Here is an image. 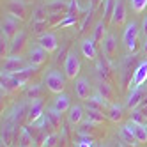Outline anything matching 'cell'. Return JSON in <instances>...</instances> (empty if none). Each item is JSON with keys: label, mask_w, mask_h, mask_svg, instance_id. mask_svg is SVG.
Returning a JSON list of instances; mask_svg holds the SVG:
<instances>
[{"label": "cell", "mask_w": 147, "mask_h": 147, "mask_svg": "<svg viewBox=\"0 0 147 147\" xmlns=\"http://www.w3.org/2000/svg\"><path fill=\"white\" fill-rule=\"evenodd\" d=\"M138 34H140V28L136 22H129L126 25L124 34H122V43L129 53H135L136 48H138Z\"/></svg>", "instance_id": "6da1fadb"}, {"label": "cell", "mask_w": 147, "mask_h": 147, "mask_svg": "<svg viewBox=\"0 0 147 147\" xmlns=\"http://www.w3.org/2000/svg\"><path fill=\"white\" fill-rule=\"evenodd\" d=\"M66 75H62V73L59 69H51L48 71V75L45 76V85L50 92H53V94H60L62 90H64L66 87Z\"/></svg>", "instance_id": "7a4b0ae2"}, {"label": "cell", "mask_w": 147, "mask_h": 147, "mask_svg": "<svg viewBox=\"0 0 147 147\" xmlns=\"http://www.w3.org/2000/svg\"><path fill=\"white\" fill-rule=\"evenodd\" d=\"M80 69H82V64H80V59L76 55V51H69L66 55V60H64V75L69 80H75L80 75Z\"/></svg>", "instance_id": "3957f363"}, {"label": "cell", "mask_w": 147, "mask_h": 147, "mask_svg": "<svg viewBox=\"0 0 147 147\" xmlns=\"http://www.w3.org/2000/svg\"><path fill=\"white\" fill-rule=\"evenodd\" d=\"M147 82V59L138 62L135 66V71H133V78H131V83H129V89H142Z\"/></svg>", "instance_id": "277c9868"}, {"label": "cell", "mask_w": 147, "mask_h": 147, "mask_svg": "<svg viewBox=\"0 0 147 147\" xmlns=\"http://www.w3.org/2000/svg\"><path fill=\"white\" fill-rule=\"evenodd\" d=\"M20 25H22V20L7 13L2 20V34L7 37H14L20 32Z\"/></svg>", "instance_id": "5b68a950"}, {"label": "cell", "mask_w": 147, "mask_h": 147, "mask_svg": "<svg viewBox=\"0 0 147 147\" xmlns=\"http://www.w3.org/2000/svg\"><path fill=\"white\" fill-rule=\"evenodd\" d=\"M117 37L113 34H107L105 39L101 41V50H103V55L107 60H113L115 55H117Z\"/></svg>", "instance_id": "8992f818"}, {"label": "cell", "mask_w": 147, "mask_h": 147, "mask_svg": "<svg viewBox=\"0 0 147 147\" xmlns=\"http://www.w3.org/2000/svg\"><path fill=\"white\" fill-rule=\"evenodd\" d=\"M126 18H128V11H126V5L122 0H115V5H113V13L110 18V23L112 27H121L126 23Z\"/></svg>", "instance_id": "52a82bcc"}, {"label": "cell", "mask_w": 147, "mask_h": 147, "mask_svg": "<svg viewBox=\"0 0 147 147\" xmlns=\"http://www.w3.org/2000/svg\"><path fill=\"white\" fill-rule=\"evenodd\" d=\"M46 60H48V51L45 48H41L39 45L32 46V48L28 50V64L39 67V66H43Z\"/></svg>", "instance_id": "ba28073f"}, {"label": "cell", "mask_w": 147, "mask_h": 147, "mask_svg": "<svg viewBox=\"0 0 147 147\" xmlns=\"http://www.w3.org/2000/svg\"><path fill=\"white\" fill-rule=\"evenodd\" d=\"M124 126L133 133V136L136 138L138 144H145L147 142V126L145 124H138V122H135V121L129 119V122H126Z\"/></svg>", "instance_id": "9c48e42d"}, {"label": "cell", "mask_w": 147, "mask_h": 147, "mask_svg": "<svg viewBox=\"0 0 147 147\" xmlns=\"http://www.w3.org/2000/svg\"><path fill=\"white\" fill-rule=\"evenodd\" d=\"M37 45L41 48H45L48 53H51V51H55L59 48V41H57V36L53 32H45L37 37Z\"/></svg>", "instance_id": "30bf717a"}, {"label": "cell", "mask_w": 147, "mask_h": 147, "mask_svg": "<svg viewBox=\"0 0 147 147\" xmlns=\"http://www.w3.org/2000/svg\"><path fill=\"white\" fill-rule=\"evenodd\" d=\"M5 9H7L9 14H13V16L20 18V20H23L27 16V4H25V0H9Z\"/></svg>", "instance_id": "8fae6325"}, {"label": "cell", "mask_w": 147, "mask_h": 147, "mask_svg": "<svg viewBox=\"0 0 147 147\" xmlns=\"http://www.w3.org/2000/svg\"><path fill=\"white\" fill-rule=\"evenodd\" d=\"M90 92H92V85H90L89 78H78L75 82V94L78 99L85 101L87 98H90Z\"/></svg>", "instance_id": "7c38bea8"}, {"label": "cell", "mask_w": 147, "mask_h": 147, "mask_svg": "<svg viewBox=\"0 0 147 147\" xmlns=\"http://www.w3.org/2000/svg\"><path fill=\"white\" fill-rule=\"evenodd\" d=\"M27 64H25V60L22 59V57H16V55H9V57H5V60H4V64H2V73H14V71H18V69H22V67H25Z\"/></svg>", "instance_id": "4fadbf2b"}, {"label": "cell", "mask_w": 147, "mask_h": 147, "mask_svg": "<svg viewBox=\"0 0 147 147\" xmlns=\"http://www.w3.org/2000/svg\"><path fill=\"white\" fill-rule=\"evenodd\" d=\"M145 98L144 94V89H129V94H128V99H126V107H128L129 110H135L138 108L142 101Z\"/></svg>", "instance_id": "5bb4252c"}, {"label": "cell", "mask_w": 147, "mask_h": 147, "mask_svg": "<svg viewBox=\"0 0 147 147\" xmlns=\"http://www.w3.org/2000/svg\"><path fill=\"white\" fill-rule=\"evenodd\" d=\"M43 99L36 98L30 101V107H28V122H36L37 119H43Z\"/></svg>", "instance_id": "9a60e30c"}, {"label": "cell", "mask_w": 147, "mask_h": 147, "mask_svg": "<svg viewBox=\"0 0 147 147\" xmlns=\"http://www.w3.org/2000/svg\"><path fill=\"white\" fill-rule=\"evenodd\" d=\"M96 41L94 37H85L82 41V53L87 60H96V55H98V50H96Z\"/></svg>", "instance_id": "2e32d148"}, {"label": "cell", "mask_w": 147, "mask_h": 147, "mask_svg": "<svg viewBox=\"0 0 147 147\" xmlns=\"http://www.w3.org/2000/svg\"><path fill=\"white\" fill-rule=\"evenodd\" d=\"M85 107H87V110H99V112H103L105 108L110 107V103H108L107 99H103L99 94L96 92V96L85 99Z\"/></svg>", "instance_id": "e0dca14e"}, {"label": "cell", "mask_w": 147, "mask_h": 147, "mask_svg": "<svg viewBox=\"0 0 147 147\" xmlns=\"http://www.w3.org/2000/svg\"><path fill=\"white\" fill-rule=\"evenodd\" d=\"M51 108H55V110L60 112V113L69 112V108H71V99H69V96H67V94H64V92L57 94L55 103H53V107H51Z\"/></svg>", "instance_id": "ac0fdd59"}, {"label": "cell", "mask_w": 147, "mask_h": 147, "mask_svg": "<svg viewBox=\"0 0 147 147\" xmlns=\"http://www.w3.org/2000/svg\"><path fill=\"white\" fill-rule=\"evenodd\" d=\"M83 117H85V113H83V108L80 107V105H75V107L69 108V113H67V122L71 126H78Z\"/></svg>", "instance_id": "d6986e66"}, {"label": "cell", "mask_w": 147, "mask_h": 147, "mask_svg": "<svg viewBox=\"0 0 147 147\" xmlns=\"http://www.w3.org/2000/svg\"><path fill=\"white\" fill-rule=\"evenodd\" d=\"M98 94L103 98V99H107L108 103L113 99V87H112V83L110 82H105V80H99L98 82Z\"/></svg>", "instance_id": "ffe728a7"}, {"label": "cell", "mask_w": 147, "mask_h": 147, "mask_svg": "<svg viewBox=\"0 0 147 147\" xmlns=\"http://www.w3.org/2000/svg\"><path fill=\"white\" fill-rule=\"evenodd\" d=\"M107 117L112 122H121L124 117V107L122 105H110L107 108Z\"/></svg>", "instance_id": "44dd1931"}, {"label": "cell", "mask_w": 147, "mask_h": 147, "mask_svg": "<svg viewBox=\"0 0 147 147\" xmlns=\"http://www.w3.org/2000/svg\"><path fill=\"white\" fill-rule=\"evenodd\" d=\"M108 62L110 60H99L98 64H96V73H98V76L99 80H105V82H112V73H110V67H108Z\"/></svg>", "instance_id": "7402d4cb"}, {"label": "cell", "mask_w": 147, "mask_h": 147, "mask_svg": "<svg viewBox=\"0 0 147 147\" xmlns=\"http://www.w3.org/2000/svg\"><path fill=\"white\" fill-rule=\"evenodd\" d=\"M23 43H25V32H23V30H20V32L11 39V45H9V55H16V51L22 50Z\"/></svg>", "instance_id": "603a6c76"}, {"label": "cell", "mask_w": 147, "mask_h": 147, "mask_svg": "<svg viewBox=\"0 0 147 147\" xmlns=\"http://www.w3.org/2000/svg\"><path fill=\"white\" fill-rule=\"evenodd\" d=\"M85 119L90 121V122H94V124H103L108 117H107V115H105L103 112H99V110H87Z\"/></svg>", "instance_id": "cb8c5ba5"}, {"label": "cell", "mask_w": 147, "mask_h": 147, "mask_svg": "<svg viewBox=\"0 0 147 147\" xmlns=\"http://www.w3.org/2000/svg\"><path fill=\"white\" fill-rule=\"evenodd\" d=\"M105 36H107V27H105V20H101V22H98L96 27H94L92 37H94V41H96V43H101V41L105 39Z\"/></svg>", "instance_id": "d4e9b609"}, {"label": "cell", "mask_w": 147, "mask_h": 147, "mask_svg": "<svg viewBox=\"0 0 147 147\" xmlns=\"http://www.w3.org/2000/svg\"><path fill=\"white\" fill-rule=\"evenodd\" d=\"M67 5H69V4H66L64 0H59V2H55V4H48L46 9L50 11V14H59L60 11L67 13Z\"/></svg>", "instance_id": "484cf974"}, {"label": "cell", "mask_w": 147, "mask_h": 147, "mask_svg": "<svg viewBox=\"0 0 147 147\" xmlns=\"http://www.w3.org/2000/svg\"><path fill=\"white\" fill-rule=\"evenodd\" d=\"M119 136H121V140L124 144H138V142H136V138L133 136V133L126 128V126H122V128L119 129Z\"/></svg>", "instance_id": "4316f807"}, {"label": "cell", "mask_w": 147, "mask_h": 147, "mask_svg": "<svg viewBox=\"0 0 147 147\" xmlns=\"http://www.w3.org/2000/svg\"><path fill=\"white\" fill-rule=\"evenodd\" d=\"M129 5L136 14H140L147 9V0H129Z\"/></svg>", "instance_id": "83f0119b"}, {"label": "cell", "mask_w": 147, "mask_h": 147, "mask_svg": "<svg viewBox=\"0 0 147 147\" xmlns=\"http://www.w3.org/2000/svg\"><path fill=\"white\" fill-rule=\"evenodd\" d=\"M39 92H41V87L36 85V87H30V89L27 90V96L32 98V99H36V98H39Z\"/></svg>", "instance_id": "f1b7e54d"}, {"label": "cell", "mask_w": 147, "mask_h": 147, "mask_svg": "<svg viewBox=\"0 0 147 147\" xmlns=\"http://www.w3.org/2000/svg\"><path fill=\"white\" fill-rule=\"evenodd\" d=\"M142 34H144V37H147V14L144 18V22H142Z\"/></svg>", "instance_id": "f546056e"}, {"label": "cell", "mask_w": 147, "mask_h": 147, "mask_svg": "<svg viewBox=\"0 0 147 147\" xmlns=\"http://www.w3.org/2000/svg\"><path fill=\"white\" fill-rule=\"evenodd\" d=\"M76 147H92V142L90 140H82Z\"/></svg>", "instance_id": "4dcf8cb0"}, {"label": "cell", "mask_w": 147, "mask_h": 147, "mask_svg": "<svg viewBox=\"0 0 147 147\" xmlns=\"http://www.w3.org/2000/svg\"><path fill=\"white\" fill-rule=\"evenodd\" d=\"M101 2H103V0H90V7H92V9H96V7L101 5Z\"/></svg>", "instance_id": "1f68e13d"}, {"label": "cell", "mask_w": 147, "mask_h": 147, "mask_svg": "<svg viewBox=\"0 0 147 147\" xmlns=\"http://www.w3.org/2000/svg\"><path fill=\"white\" fill-rule=\"evenodd\" d=\"M142 50H144V55L147 57V37H145V41H144V48H142Z\"/></svg>", "instance_id": "d6a6232c"}, {"label": "cell", "mask_w": 147, "mask_h": 147, "mask_svg": "<svg viewBox=\"0 0 147 147\" xmlns=\"http://www.w3.org/2000/svg\"><path fill=\"white\" fill-rule=\"evenodd\" d=\"M119 147H124V145H119Z\"/></svg>", "instance_id": "836d02e7"}, {"label": "cell", "mask_w": 147, "mask_h": 147, "mask_svg": "<svg viewBox=\"0 0 147 147\" xmlns=\"http://www.w3.org/2000/svg\"><path fill=\"white\" fill-rule=\"evenodd\" d=\"M103 147H107V145H103Z\"/></svg>", "instance_id": "e575fe53"}]
</instances>
